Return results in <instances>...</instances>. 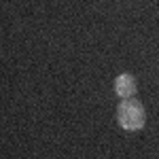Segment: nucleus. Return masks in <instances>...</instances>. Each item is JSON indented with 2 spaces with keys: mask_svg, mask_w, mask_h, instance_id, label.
Returning a JSON list of instances; mask_svg holds the SVG:
<instances>
[{
  "mask_svg": "<svg viewBox=\"0 0 159 159\" xmlns=\"http://www.w3.org/2000/svg\"><path fill=\"white\" fill-rule=\"evenodd\" d=\"M117 123L123 132H140L147 123V110L142 102L136 98L121 100L117 106Z\"/></svg>",
  "mask_w": 159,
  "mask_h": 159,
  "instance_id": "obj_1",
  "label": "nucleus"
},
{
  "mask_svg": "<svg viewBox=\"0 0 159 159\" xmlns=\"http://www.w3.org/2000/svg\"><path fill=\"white\" fill-rule=\"evenodd\" d=\"M138 91V83H136V76L129 72H123L115 79V93L121 100H129L136 96Z\"/></svg>",
  "mask_w": 159,
  "mask_h": 159,
  "instance_id": "obj_2",
  "label": "nucleus"
}]
</instances>
